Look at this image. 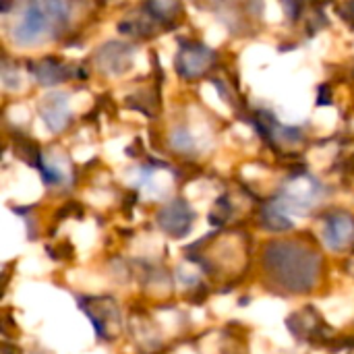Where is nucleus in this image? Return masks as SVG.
<instances>
[{"label": "nucleus", "mask_w": 354, "mask_h": 354, "mask_svg": "<svg viewBox=\"0 0 354 354\" xmlns=\"http://www.w3.org/2000/svg\"><path fill=\"white\" fill-rule=\"evenodd\" d=\"M230 214H232V205H230L228 197H226V195H222V197L216 201L214 209H212L209 222H212L214 226H222V224H226V222H228Z\"/></svg>", "instance_id": "14"}, {"label": "nucleus", "mask_w": 354, "mask_h": 354, "mask_svg": "<svg viewBox=\"0 0 354 354\" xmlns=\"http://www.w3.org/2000/svg\"><path fill=\"white\" fill-rule=\"evenodd\" d=\"M317 106H332V93H330V85H322V87H319Z\"/></svg>", "instance_id": "17"}, {"label": "nucleus", "mask_w": 354, "mask_h": 354, "mask_svg": "<svg viewBox=\"0 0 354 354\" xmlns=\"http://www.w3.org/2000/svg\"><path fill=\"white\" fill-rule=\"evenodd\" d=\"M263 268L280 288L309 292L317 284L322 257L295 241H274L263 251Z\"/></svg>", "instance_id": "1"}, {"label": "nucleus", "mask_w": 354, "mask_h": 354, "mask_svg": "<svg viewBox=\"0 0 354 354\" xmlns=\"http://www.w3.org/2000/svg\"><path fill=\"white\" fill-rule=\"evenodd\" d=\"M68 2H31L25 6L19 23L15 25L12 37L21 46H31L50 33L60 35L68 23Z\"/></svg>", "instance_id": "2"}, {"label": "nucleus", "mask_w": 354, "mask_h": 354, "mask_svg": "<svg viewBox=\"0 0 354 354\" xmlns=\"http://www.w3.org/2000/svg\"><path fill=\"white\" fill-rule=\"evenodd\" d=\"M39 114L44 118V122L48 124L50 131L60 133L68 122V108H66V95L64 93H48L41 102H39Z\"/></svg>", "instance_id": "9"}, {"label": "nucleus", "mask_w": 354, "mask_h": 354, "mask_svg": "<svg viewBox=\"0 0 354 354\" xmlns=\"http://www.w3.org/2000/svg\"><path fill=\"white\" fill-rule=\"evenodd\" d=\"M31 73L35 75L39 85H56L68 77H77L75 68L56 56H48L39 62H31Z\"/></svg>", "instance_id": "10"}, {"label": "nucleus", "mask_w": 354, "mask_h": 354, "mask_svg": "<svg viewBox=\"0 0 354 354\" xmlns=\"http://www.w3.org/2000/svg\"><path fill=\"white\" fill-rule=\"evenodd\" d=\"M326 245L334 251H342L354 243V220L348 214H330L324 226Z\"/></svg>", "instance_id": "7"}, {"label": "nucleus", "mask_w": 354, "mask_h": 354, "mask_svg": "<svg viewBox=\"0 0 354 354\" xmlns=\"http://www.w3.org/2000/svg\"><path fill=\"white\" fill-rule=\"evenodd\" d=\"M15 153L23 162H27L29 166H33V168H37L39 162H41V158H44L41 151H39V147H37V143L33 139L25 137V135H17L15 137Z\"/></svg>", "instance_id": "13"}, {"label": "nucleus", "mask_w": 354, "mask_h": 354, "mask_svg": "<svg viewBox=\"0 0 354 354\" xmlns=\"http://www.w3.org/2000/svg\"><path fill=\"white\" fill-rule=\"evenodd\" d=\"M261 224L268 228V230H274V232H282V230H290L295 224H292V220L280 209V207H276L272 201L270 203H266V207L261 209Z\"/></svg>", "instance_id": "12"}, {"label": "nucleus", "mask_w": 354, "mask_h": 354, "mask_svg": "<svg viewBox=\"0 0 354 354\" xmlns=\"http://www.w3.org/2000/svg\"><path fill=\"white\" fill-rule=\"evenodd\" d=\"M322 195H324V187L319 180L307 174H297L292 180H288L282 187L280 195L272 199V203L288 216V212H309L311 207L317 205Z\"/></svg>", "instance_id": "3"}, {"label": "nucleus", "mask_w": 354, "mask_h": 354, "mask_svg": "<svg viewBox=\"0 0 354 354\" xmlns=\"http://www.w3.org/2000/svg\"><path fill=\"white\" fill-rule=\"evenodd\" d=\"M193 222H195V212L180 197L178 199H172L170 203H166L158 212V224H160V228L166 234L174 236V239H180V236L189 234Z\"/></svg>", "instance_id": "6"}, {"label": "nucleus", "mask_w": 354, "mask_h": 354, "mask_svg": "<svg viewBox=\"0 0 354 354\" xmlns=\"http://www.w3.org/2000/svg\"><path fill=\"white\" fill-rule=\"evenodd\" d=\"M170 145L176 149V151H191L195 147V141L191 137V133L183 127L174 129L172 135H170Z\"/></svg>", "instance_id": "15"}, {"label": "nucleus", "mask_w": 354, "mask_h": 354, "mask_svg": "<svg viewBox=\"0 0 354 354\" xmlns=\"http://www.w3.org/2000/svg\"><path fill=\"white\" fill-rule=\"evenodd\" d=\"M127 153H129V156H139V153H143V149H141V139H135V147L129 145Z\"/></svg>", "instance_id": "18"}, {"label": "nucleus", "mask_w": 354, "mask_h": 354, "mask_svg": "<svg viewBox=\"0 0 354 354\" xmlns=\"http://www.w3.org/2000/svg\"><path fill=\"white\" fill-rule=\"evenodd\" d=\"M131 56H133L131 46L122 41H108L100 48V52L95 54V60H97V68H102L104 73L122 75L131 64Z\"/></svg>", "instance_id": "8"}, {"label": "nucleus", "mask_w": 354, "mask_h": 354, "mask_svg": "<svg viewBox=\"0 0 354 354\" xmlns=\"http://www.w3.org/2000/svg\"><path fill=\"white\" fill-rule=\"evenodd\" d=\"M37 170H39V174H41V178H44V183H46V185L56 187V185H62V180H64L62 170H58V166H54V164L46 162L44 158H41V162H39Z\"/></svg>", "instance_id": "16"}, {"label": "nucleus", "mask_w": 354, "mask_h": 354, "mask_svg": "<svg viewBox=\"0 0 354 354\" xmlns=\"http://www.w3.org/2000/svg\"><path fill=\"white\" fill-rule=\"evenodd\" d=\"M143 10H147L156 21H162L166 25V29H174L180 4H176V2H147L143 6Z\"/></svg>", "instance_id": "11"}, {"label": "nucleus", "mask_w": 354, "mask_h": 354, "mask_svg": "<svg viewBox=\"0 0 354 354\" xmlns=\"http://www.w3.org/2000/svg\"><path fill=\"white\" fill-rule=\"evenodd\" d=\"M178 44H180V50L176 54V60H174L176 73L187 81L203 77L212 68V64L216 60V52L209 50L207 46H203L201 41L187 39V37L185 39L180 37Z\"/></svg>", "instance_id": "4"}, {"label": "nucleus", "mask_w": 354, "mask_h": 354, "mask_svg": "<svg viewBox=\"0 0 354 354\" xmlns=\"http://www.w3.org/2000/svg\"><path fill=\"white\" fill-rule=\"evenodd\" d=\"M79 307L87 313L89 322L95 328L97 338L102 340H112L118 328L120 317H118V307L112 297H79Z\"/></svg>", "instance_id": "5"}]
</instances>
